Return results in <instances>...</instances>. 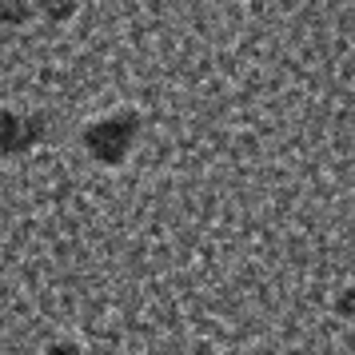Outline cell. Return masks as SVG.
Segmentation results:
<instances>
[{
  "instance_id": "cell-6",
  "label": "cell",
  "mask_w": 355,
  "mask_h": 355,
  "mask_svg": "<svg viewBox=\"0 0 355 355\" xmlns=\"http://www.w3.org/2000/svg\"><path fill=\"white\" fill-rule=\"evenodd\" d=\"M352 304H355L352 288H347V291H339V300H336V311H339V320H352Z\"/></svg>"
},
{
  "instance_id": "cell-4",
  "label": "cell",
  "mask_w": 355,
  "mask_h": 355,
  "mask_svg": "<svg viewBox=\"0 0 355 355\" xmlns=\"http://www.w3.org/2000/svg\"><path fill=\"white\" fill-rule=\"evenodd\" d=\"M76 4H36V17H44V24H68L76 20Z\"/></svg>"
},
{
  "instance_id": "cell-2",
  "label": "cell",
  "mask_w": 355,
  "mask_h": 355,
  "mask_svg": "<svg viewBox=\"0 0 355 355\" xmlns=\"http://www.w3.org/2000/svg\"><path fill=\"white\" fill-rule=\"evenodd\" d=\"M49 140V116L0 108V156H28Z\"/></svg>"
},
{
  "instance_id": "cell-1",
  "label": "cell",
  "mask_w": 355,
  "mask_h": 355,
  "mask_svg": "<svg viewBox=\"0 0 355 355\" xmlns=\"http://www.w3.org/2000/svg\"><path fill=\"white\" fill-rule=\"evenodd\" d=\"M140 132H144V116L136 108H116V112L96 116V120L84 124L80 148L100 168H124L132 160L136 144H140Z\"/></svg>"
},
{
  "instance_id": "cell-3",
  "label": "cell",
  "mask_w": 355,
  "mask_h": 355,
  "mask_svg": "<svg viewBox=\"0 0 355 355\" xmlns=\"http://www.w3.org/2000/svg\"><path fill=\"white\" fill-rule=\"evenodd\" d=\"M36 20V4L33 0H0V24L4 28H24Z\"/></svg>"
},
{
  "instance_id": "cell-5",
  "label": "cell",
  "mask_w": 355,
  "mask_h": 355,
  "mask_svg": "<svg viewBox=\"0 0 355 355\" xmlns=\"http://www.w3.org/2000/svg\"><path fill=\"white\" fill-rule=\"evenodd\" d=\"M44 355H84V352L76 339H52L49 347H44Z\"/></svg>"
}]
</instances>
